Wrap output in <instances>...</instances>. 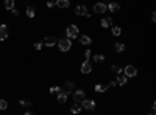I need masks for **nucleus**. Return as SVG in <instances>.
I'll return each mask as SVG.
<instances>
[{
    "label": "nucleus",
    "instance_id": "f257e3e1",
    "mask_svg": "<svg viewBox=\"0 0 156 115\" xmlns=\"http://www.w3.org/2000/svg\"><path fill=\"white\" fill-rule=\"evenodd\" d=\"M58 44V48L61 50V51H69V50L72 48V41L67 39V37H63V39H59V42H56Z\"/></svg>",
    "mask_w": 156,
    "mask_h": 115
},
{
    "label": "nucleus",
    "instance_id": "f03ea898",
    "mask_svg": "<svg viewBox=\"0 0 156 115\" xmlns=\"http://www.w3.org/2000/svg\"><path fill=\"white\" fill-rule=\"evenodd\" d=\"M66 34H67V39H74V37H78V34H80V31H78V26L77 25H69L67 26V30H66Z\"/></svg>",
    "mask_w": 156,
    "mask_h": 115
},
{
    "label": "nucleus",
    "instance_id": "7ed1b4c3",
    "mask_svg": "<svg viewBox=\"0 0 156 115\" xmlns=\"http://www.w3.org/2000/svg\"><path fill=\"white\" fill-rule=\"evenodd\" d=\"M123 75L127 76V78H134V76H138V68L134 66H127L123 70Z\"/></svg>",
    "mask_w": 156,
    "mask_h": 115
},
{
    "label": "nucleus",
    "instance_id": "20e7f679",
    "mask_svg": "<svg viewBox=\"0 0 156 115\" xmlns=\"http://www.w3.org/2000/svg\"><path fill=\"white\" fill-rule=\"evenodd\" d=\"M81 109L94 110L95 109V101H94V99H83L81 101Z\"/></svg>",
    "mask_w": 156,
    "mask_h": 115
},
{
    "label": "nucleus",
    "instance_id": "39448f33",
    "mask_svg": "<svg viewBox=\"0 0 156 115\" xmlns=\"http://www.w3.org/2000/svg\"><path fill=\"white\" fill-rule=\"evenodd\" d=\"M83 99H86L84 92H83V90H75V92H74V101L78 103V104H81Z\"/></svg>",
    "mask_w": 156,
    "mask_h": 115
},
{
    "label": "nucleus",
    "instance_id": "423d86ee",
    "mask_svg": "<svg viewBox=\"0 0 156 115\" xmlns=\"http://www.w3.org/2000/svg\"><path fill=\"white\" fill-rule=\"evenodd\" d=\"M80 70H81L83 75H87V73H91V72H92V66H91L89 61H84V62L81 64V68H80Z\"/></svg>",
    "mask_w": 156,
    "mask_h": 115
},
{
    "label": "nucleus",
    "instance_id": "0eeeda50",
    "mask_svg": "<svg viewBox=\"0 0 156 115\" xmlns=\"http://www.w3.org/2000/svg\"><path fill=\"white\" fill-rule=\"evenodd\" d=\"M74 87H75V84L72 83V81H66L64 83V86H63V89L61 90H64V93H72V90H74Z\"/></svg>",
    "mask_w": 156,
    "mask_h": 115
},
{
    "label": "nucleus",
    "instance_id": "6e6552de",
    "mask_svg": "<svg viewBox=\"0 0 156 115\" xmlns=\"http://www.w3.org/2000/svg\"><path fill=\"white\" fill-rule=\"evenodd\" d=\"M94 11L97 14H103V13H106V5L105 3H95L94 5Z\"/></svg>",
    "mask_w": 156,
    "mask_h": 115
},
{
    "label": "nucleus",
    "instance_id": "1a4fd4ad",
    "mask_svg": "<svg viewBox=\"0 0 156 115\" xmlns=\"http://www.w3.org/2000/svg\"><path fill=\"white\" fill-rule=\"evenodd\" d=\"M6 37H8V28H6V25H0V41H5Z\"/></svg>",
    "mask_w": 156,
    "mask_h": 115
},
{
    "label": "nucleus",
    "instance_id": "9d476101",
    "mask_svg": "<svg viewBox=\"0 0 156 115\" xmlns=\"http://www.w3.org/2000/svg\"><path fill=\"white\" fill-rule=\"evenodd\" d=\"M44 44L47 45V47H53V45H56V37H53V36L44 37Z\"/></svg>",
    "mask_w": 156,
    "mask_h": 115
},
{
    "label": "nucleus",
    "instance_id": "9b49d317",
    "mask_svg": "<svg viewBox=\"0 0 156 115\" xmlns=\"http://www.w3.org/2000/svg\"><path fill=\"white\" fill-rule=\"evenodd\" d=\"M75 13L78 14V16H86L87 14V8L84 5H78L77 8H75Z\"/></svg>",
    "mask_w": 156,
    "mask_h": 115
},
{
    "label": "nucleus",
    "instance_id": "f8f14e48",
    "mask_svg": "<svg viewBox=\"0 0 156 115\" xmlns=\"http://www.w3.org/2000/svg\"><path fill=\"white\" fill-rule=\"evenodd\" d=\"M106 9H109L111 13H119L120 5H119V3H109V5H106Z\"/></svg>",
    "mask_w": 156,
    "mask_h": 115
},
{
    "label": "nucleus",
    "instance_id": "ddd939ff",
    "mask_svg": "<svg viewBox=\"0 0 156 115\" xmlns=\"http://www.w3.org/2000/svg\"><path fill=\"white\" fill-rule=\"evenodd\" d=\"M55 5L56 6H58V8H69V6H70V2H69V0H58V2H55Z\"/></svg>",
    "mask_w": 156,
    "mask_h": 115
},
{
    "label": "nucleus",
    "instance_id": "4468645a",
    "mask_svg": "<svg viewBox=\"0 0 156 115\" xmlns=\"http://www.w3.org/2000/svg\"><path fill=\"white\" fill-rule=\"evenodd\" d=\"M127 76H125L123 73H119L117 75V81H116V84H119V86H123V84H127Z\"/></svg>",
    "mask_w": 156,
    "mask_h": 115
},
{
    "label": "nucleus",
    "instance_id": "2eb2a0df",
    "mask_svg": "<svg viewBox=\"0 0 156 115\" xmlns=\"http://www.w3.org/2000/svg\"><path fill=\"white\" fill-rule=\"evenodd\" d=\"M100 25L103 26V28H109V26L112 25V19H111V17H109V19H102Z\"/></svg>",
    "mask_w": 156,
    "mask_h": 115
},
{
    "label": "nucleus",
    "instance_id": "dca6fc26",
    "mask_svg": "<svg viewBox=\"0 0 156 115\" xmlns=\"http://www.w3.org/2000/svg\"><path fill=\"white\" fill-rule=\"evenodd\" d=\"M80 42H81L83 45H89L91 42H92V39H91V37L87 36V34H83V36L80 37Z\"/></svg>",
    "mask_w": 156,
    "mask_h": 115
},
{
    "label": "nucleus",
    "instance_id": "f3484780",
    "mask_svg": "<svg viewBox=\"0 0 156 115\" xmlns=\"http://www.w3.org/2000/svg\"><path fill=\"white\" fill-rule=\"evenodd\" d=\"M94 90H95V92H98V93H105V92L108 90V87H106V86H102V84H95Z\"/></svg>",
    "mask_w": 156,
    "mask_h": 115
},
{
    "label": "nucleus",
    "instance_id": "a211bd4d",
    "mask_svg": "<svg viewBox=\"0 0 156 115\" xmlns=\"http://www.w3.org/2000/svg\"><path fill=\"white\" fill-rule=\"evenodd\" d=\"M114 50H116L117 53H122L125 50V44H122V42H116V44H114Z\"/></svg>",
    "mask_w": 156,
    "mask_h": 115
},
{
    "label": "nucleus",
    "instance_id": "6ab92c4d",
    "mask_svg": "<svg viewBox=\"0 0 156 115\" xmlns=\"http://www.w3.org/2000/svg\"><path fill=\"white\" fill-rule=\"evenodd\" d=\"M70 112H72V114H80V112H81V104L75 103V104L70 107Z\"/></svg>",
    "mask_w": 156,
    "mask_h": 115
},
{
    "label": "nucleus",
    "instance_id": "aec40b11",
    "mask_svg": "<svg viewBox=\"0 0 156 115\" xmlns=\"http://www.w3.org/2000/svg\"><path fill=\"white\" fill-rule=\"evenodd\" d=\"M35 14H36V11H35L33 6H27V16L31 19V17H35Z\"/></svg>",
    "mask_w": 156,
    "mask_h": 115
},
{
    "label": "nucleus",
    "instance_id": "412c9836",
    "mask_svg": "<svg viewBox=\"0 0 156 115\" xmlns=\"http://www.w3.org/2000/svg\"><path fill=\"white\" fill-rule=\"evenodd\" d=\"M61 92H63V90H61V87H58V86L50 87V93H52V95H59Z\"/></svg>",
    "mask_w": 156,
    "mask_h": 115
},
{
    "label": "nucleus",
    "instance_id": "4be33fe9",
    "mask_svg": "<svg viewBox=\"0 0 156 115\" xmlns=\"http://www.w3.org/2000/svg\"><path fill=\"white\" fill-rule=\"evenodd\" d=\"M5 8L13 11L14 9V0H6V2H5Z\"/></svg>",
    "mask_w": 156,
    "mask_h": 115
},
{
    "label": "nucleus",
    "instance_id": "5701e85b",
    "mask_svg": "<svg viewBox=\"0 0 156 115\" xmlns=\"http://www.w3.org/2000/svg\"><path fill=\"white\" fill-rule=\"evenodd\" d=\"M58 101L61 103V104H63V103H66V101H67V95L64 93V92H61V93L58 95Z\"/></svg>",
    "mask_w": 156,
    "mask_h": 115
},
{
    "label": "nucleus",
    "instance_id": "b1692460",
    "mask_svg": "<svg viewBox=\"0 0 156 115\" xmlns=\"http://www.w3.org/2000/svg\"><path fill=\"white\" fill-rule=\"evenodd\" d=\"M94 62H98V64L105 62V56H102V55H95V56H94Z\"/></svg>",
    "mask_w": 156,
    "mask_h": 115
},
{
    "label": "nucleus",
    "instance_id": "393cba45",
    "mask_svg": "<svg viewBox=\"0 0 156 115\" xmlns=\"http://www.w3.org/2000/svg\"><path fill=\"white\" fill-rule=\"evenodd\" d=\"M112 34H114V36H120V34H122V28H120V26H114V28H112Z\"/></svg>",
    "mask_w": 156,
    "mask_h": 115
},
{
    "label": "nucleus",
    "instance_id": "a878e982",
    "mask_svg": "<svg viewBox=\"0 0 156 115\" xmlns=\"http://www.w3.org/2000/svg\"><path fill=\"white\" fill-rule=\"evenodd\" d=\"M6 107H8V103H6V99H0V110H5Z\"/></svg>",
    "mask_w": 156,
    "mask_h": 115
},
{
    "label": "nucleus",
    "instance_id": "bb28decb",
    "mask_svg": "<svg viewBox=\"0 0 156 115\" xmlns=\"http://www.w3.org/2000/svg\"><path fill=\"white\" fill-rule=\"evenodd\" d=\"M19 104H20V106H25V107H28V106H31V101H27V99H20V101H19Z\"/></svg>",
    "mask_w": 156,
    "mask_h": 115
},
{
    "label": "nucleus",
    "instance_id": "cd10ccee",
    "mask_svg": "<svg viewBox=\"0 0 156 115\" xmlns=\"http://www.w3.org/2000/svg\"><path fill=\"white\" fill-rule=\"evenodd\" d=\"M111 70L114 72V73H117V75H119V73H122V68H120L119 66H112V67H111Z\"/></svg>",
    "mask_w": 156,
    "mask_h": 115
},
{
    "label": "nucleus",
    "instance_id": "c85d7f7f",
    "mask_svg": "<svg viewBox=\"0 0 156 115\" xmlns=\"http://www.w3.org/2000/svg\"><path fill=\"white\" fill-rule=\"evenodd\" d=\"M84 57H86L84 61H89V57H91V50H84Z\"/></svg>",
    "mask_w": 156,
    "mask_h": 115
},
{
    "label": "nucleus",
    "instance_id": "c756f323",
    "mask_svg": "<svg viewBox=\"0 0 156 115\" xmlns=\"http://www.w3.org/2000/svg\"><path fill=\"white\" fill-rule=\"evenodd\" d=\"M116 86H117V84H116V81H111V83H109L106 87H109V89H111V87H116Z\"/></svg>",
    "mask_w": 156,
    "mask_h": 115
},
{
    "label": "nucleus",
    "instance_id": "7c9ffc66",
    "mask_svg": "<svg viewBox=\"0 0 156 115\" xmlns=\"http://www.w3.org/2000/svg\"><path fill=\"white\" fill-rule=\"evenodd\" d=\"M151 22H156V13H151Z\"/></svg>",
    "mask_w": 156,
    "mask_h": 115
},
{
    "label": "nucleus",
    "instance_id": "2f4dec72",
    "mask_svg": "<svg viewBox=\"0 0 156 115\" xmlns=\"http://www.w3.org/2000/svg\"><path fill=\"white\" fill-rule=\"evenodd\" d=\"M35 48L36 50H41V48H42V44H35Z\"/></svg>",
    "mask_w": 156,
    "mask_h": 115
},
{
    "label": "nucleus",
    "instance_id": "473e14b6",
    "mask_svg": "<svg viewBox=\"0 0 156 115\" xmlns=\"http://www.w3.org/2000/svg\"><path fill=\"white\" fill-rule=\"evenodd\" d=\"M11 13H13V14H14V16H19V9H16V8H14L13 11H11Z\"/></svg>",
    "mask_w": 156,
    "mask_h": 115
},
{
    "label": "nucleus",
    "instance_id": "72a5a7b5",
    "mask_svg": "<svg viewBox=\"0 0 156 115\" xmlns=\"http://www.w3.org/2000/svg\"><path fill=\"white\" fill-rule=\"evenodd\" d=\"M47 6H48V8H52V6H55V2H48V3H47Z\"/></svg>",
    "mask_w": 156,
    "mask_h": 115
},
{
    "label": "nucleus",
    "instance_id": "f704fd0d",
    "mask_svg": "<svg viewBox=\"0 0 156 115\" xmlns=\"http://www.w3.org/2000/svg\"><path fill=\"white\" fill-rule=\"evenodd\" d=\"M24 115H33V114H31V112H25Z\"/></svg>",
    "mask_w": 156,
    "mask_h": 115
},
{
    "label": "nucleus",
    "instance_id": "c9c22d12",
    "mask_svg": "<svg viewBox=\"0 0 156 115\" xmlns=\"http://www.w3.org/2000/svg\"><path fill=\"white\" fill-rule=\"evenodd\" d=\"M147 115H155V112H148Z\"/></svg>",
    "mask_w": 156,
    "mask_h": 115
}]
</instances>
